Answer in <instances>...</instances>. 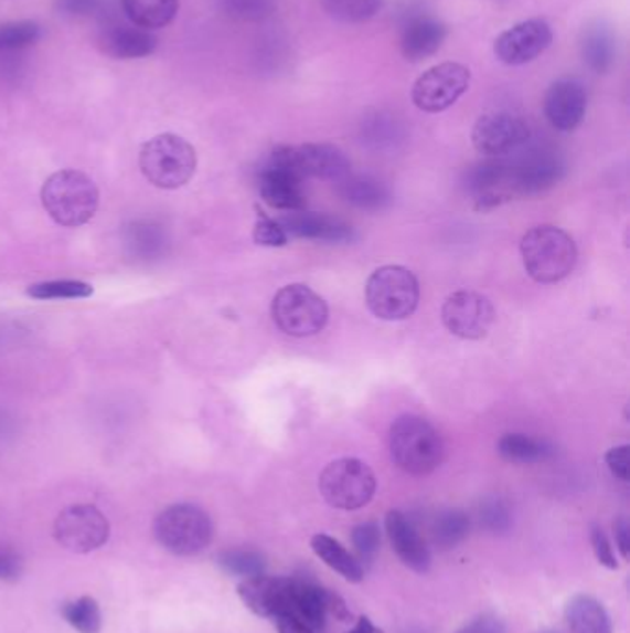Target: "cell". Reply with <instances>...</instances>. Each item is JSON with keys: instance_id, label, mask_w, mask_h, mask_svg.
I'll return each mask as SVG.
<instances>
[{"instance_id": "15", "label": "cell", "mask_w": 630, "mask_h": 633, "mask_svg": "<svg viewBox=\"0 0 630 633\" xmlns=\"http://www.w3.org/2000/svg\"><path fill=\"white\" fill-rule=\"evenodd\" d=\"M563 175L560 156L551 150H533L516 163H509V188L522 194L540 193L553 188Z\"/></svg>"}, {"instance_id": "37", "label": "cell", "mask_w": 630, "mask_h": 633, "mask_svg": "<svg viewBox=\"0 0 630 633\" xmlns=\"http://www.w3.org/2000/svg\"><path fill=\"white\" fill-rule=\"evenodd\" d=\"M222 7L227 15L241 21H261L273 15L278 0H222Z\"/></svg>"}, {"instance_id": "32", "label": "cell", "mask_w": 630, "mask_h": 633, "mask_svg": "<svg viewBox=\"0 0 630 633\" xmlns=\"http://www.w3.org/2000/svg\"><path fill=\"white\" fill-rule=\"evenodd\" d=\"M385 0H322L325 13L346 24L366 23L381 12Z\"/></svg>"}, {"instance_id": "43", "label": "cell", "mask_w": 630, "mask_h": 633, "mask_svg": "<svg viewBox=\"0 0 630 633\" xmlns=\"http://www.w3.org/2000/svg\"><path fill=\"white\" fill-rule=\"evenodd\" d=\"M610 473L621 482H629L630 478V446H613L605 456Z\"/></svg>"}, {"instance_id": "25", "label": "cell", "mask_w": 630, "mask_h": 633, "mask_svg": "<svg viewBox=\"0 0 630 633\" xmlns=\"http://www.w3.org/2000/svg\"><path fill=\"white\" fill-rule=\"evenodd\" d=\"M564 616L572 633H612V621L605 605L588 594L569 599Z\"/></svg>"}, {"instance_id": "6", "label": "cell", "mask_w": 630, "mask_h": 633, "mask_svg": "<svg viewBox=\"0 0 630 633\" xmlns=\"http://www.w3.org/2000/svg\"><path fill=\"white\" fill-rule=\"evenodd\" d=\"M153 536L174 556H196L213 541V520L194 504H174L153 523Z\"/></svg>"}, {"instance_id": "45", "label": "cell", "mask_w": 630, "mask_h": 633, "mask_svg": "<svg viewBox=\"0 0 630 633\" xmlns=\"http://www.w3.org/2000/svg\"><path fill=\"white\" fill-rule=\"evenodd\" d=\"M457 633H506V626L500 616L484 613V615L478 616V619L468 622L466 626L460 627Z\"/></svg>"}, {"instance_id": "19", "label": "cell", "mask_w": 630, "mask_h": 633, "mask_svg": "<svg viewBox=\"0 0 630 633\" xmlns=\"http://www.w3.org/2000/svg\"><path fill=\"white\" fill-rule=\"evenodd\" d=\"M290 158L300 177L337 180L341 182L352 169V163L339 147L330 144H306L290 147Z\"/></svg>"}, {"instance_id": "35", "label": "cell", "mask_w": 630, "mask_h": 633, "mask_svg": "<svg viewBox=\"0 0 630 633\" xmlns=\"http://www.w3.org/2000/svg\"><path fill=\"white\" fill-rule=\"evenodd\" d=\"M40 24L34 21H19L0 27V52L21 51L40 40Z\"/></svg>"}, {"instance_id": "24", "label": "cell", "mask_w": 630, "mask_h": 633, "mask_svg": "<svg viewBox=\"0 0 630 633\" xmlns=\"http://www.w3.org/2000/svg\"><path fill=\"white\" fill-rule=\"evenodd\" d=\"M580 52L586 65L594 73L607 75L616 62V38L612 29L602 21L588 24L580 40Z\"/></svg>"}, {"instance_id": "2", "label": "cell", "mask_w": 630, "mask_h": 633, "mask_svg": "<svg viewBox=\"0 0 630 633\" xmlns=\"http://www.w3.org/2000/svg\"><path fill=\"white\" fill-rule=\"evenodd\" d=\"M522 257L525 271L534 282L557 284L574 273L577 246L563 229L544 224L523 235Z\"/></svg>"}, {"instance_id": "16", "label": "cell", "mask_w": 630, "mask_h": 633, "mask_svg": "<svg viewBox=\"0 0 630 633\" xmlns=\"http://www.w3.org/2000/svg\"><path fill=\"white\" fill-rule=\"evenodd\" d=\"M588 108V93L577 78L553 82L545 93L544 112L553 128L572 131L583 123Z\"/></svg>"}, {"instance_id": "30", "label": "cell", "mask_w": 630, "mask_h": 633, "mask_svg": "<svg viewBox=\"0 0 630 633\" xmlns=\"http://www.w3.org/2000/svg\"><path fill=\"white\" fill-rule=\"evenodd\" d=\"M216 563H218L222 571L232 574V577H241L243 580L259 577V574H265V571H267V558L261 552L252 550V548L222 550L216 556Z\"/></svg>"}, {"instance_id": "47", "label": "cell", "mask_w": 630, "mask_h": 633, "mask_svg": "<svg viewBox=\"0 0 630 633\" xmlns=\"http://www.w3.org/2000/svg\"><path fill=\"white\" fill-rule=\"evenodd\" d=\"M613 536H616V545H618L619 553H621V558L629 559L630 558V526L627 523V519L616 520V525H613Z\"/></svg>"}, {"instance_id": "44", "label": "cell", "mask_w": 630, "mask_h": 633, "mask_svg": "<svg viewBox=\"0 0 630 633\" xmlns=\"http://www.w3.org/2000/svg\"><path fill=\"white\" fill-rule=\"evenodd\" d=\"M23 569V558L15 550H0V582H18Z\"/></svg>"}, {"instance_id": "8", "label": "cell", "mask_w": 630, "mask_h": 633, "mask_svg": "<svg viewBox=\"0 0 630 633\" xmlns=\"http://www.w3.org/2000/svg\"><path fill=\"white\" fill-rule=\"evenodd\" d=\"M270 312L279 330L290 337L317 336L330 319L324 298L303 284H290L279 289Z\"/></svg>"}, {"instance_id": "23", "label": "cell", "mask_w": 630, "mask_h": 633, "mask_svg": "<svg viewBox=\"0 0 630 633\" xmlns=\"http://www.w3.org/2000/svg\"><path fill=\"white\" fill-rule=\"evenodd\" d=\"M446 38H448V27L442 21L429 15H418L409 19V23L404 27L399 43L402 54L409 62H424L433 54H437Z\"/></svg>"}, {"instance_id": "11", "label": "cell", "mask_w": 630, "mask_h": 633, "mask_svg": "<svg viewBox=\"0 0 630 633\" xmlns=\"http://www.w3.org/2000/svg\"><path fill=\"white\" fill-rule=\"evenodd\" d=\"M259 193L276 210H301L306 204L303 178L296 171L290 147L281 145L270 152L259 171Z\"/></svg>"}, {"instance_id": "26", "label": "cell", "mask_w": 630, "mask_h": 633, "mask_svg": "<svg viewBox=\"0 0 630 633\" xmlns=\"http://www.w3.org/2000/svg\"><path fill=\"white\" fill-rule=\"evenodd\" d=\"M126 18L139 29H165L177 19L180 0H120Z\"/></svg>"}, {"instance_id": "5", "label": "cell", "mask_w": 630, "mask_h": 633, "mask_svg": "<svg viewBox=\"0 0 630 633\" xmlns=\"http://www.w3.org/2000/svg\"><path fill=\"white\" fill-rule=\"evenodd\" d=\"M364 297L370 312L381 320H404L420 303V286L415 273L402 265H385L370 274Z\"/></svg>"}, {"instance_id": "42", "label": "cell", "mask_w": 630, "mask_h": 633, "mask_svg": "<svg viewBox=\"0 0 630 633\" xmlns=\"http://www.w3.org/2000/svg\"><path fill=\"white\" fill-rule=\"evenodd\" d=\"M590 541L597 561L602 567L610 569V571H616L619 567L618 558H616V552H613L612 542L608 539L607 534L602 531L601 526H591Z\"/></svg>"}, {"instance_id": "21", "label": "cell", "mask_w": 630, "mask_h": 633, "mask_svg": "<svg viewBox=\"0 0 630 633\" xmlns=\"http://www.w3.org/2000/svg\"><path fill=\"white\" fill-rule=\"evenodd\" d=\"M465 188L478 197V210L500 205L509 197L503 191V188H509V163L490 158L470 167L465 175Z\"/></svg>"}, {"instance_id": "33", "label": "cell", "mask_w": 630, "mask_h": 633, "mask_svg": "<svg viewBox=\"0 0 630 633\" xmlns=\"http://www.w3.org/2000/svg\"><path fill=\"white\" fill-rule=\"evenodd\" d=\"M62 615L76 632L100 633L103 630V611L93 597H82L63 604Z\"/></svg>"}, {"instance_id": "7", "label": "cell", "mask_w": 630, "mask_h": 633, "mask_svg": "<svg viewBox=\"0 0 630 633\" xmlns=\"http://www.w3.org/2000/svg\"><path fill=\"white\" fill-rule=\"evenodd\" d=\"M319 489L333 508L353 511L364 508L374 498L377 479L370 465L357 457H341L325 465Z\"/></svg>"}, {"instance_id": "50", "label": "cell", "mask_w": 630, "mask_h": 633, "mask_svg": "<svg viewBox=\"0 0 630 633\" xmlns=\"http://www.w3.org/2000/svg\"><path fill=\"white\" fill-rule=\"evenodd\" d=\"M542 633H555V632H542Z\"/></svg>"}, {"instance_id": "14", "label": "cell", "mask_w": 630, "mask_h": 633, "mask_svg": "<svg viewBox=\"0 0 630 633\" xmlns=\"http://www.w3.org/2000/svg\"><path fill=\"white\" fill-rule=\"evenodd\" d=\"M553 43V30L544 19H528L505 30L495 40L494 54L501 63L516 67L542 56Z\"/></svg>"}, {"instance_id": "38", "label": "cell", "mask_w": 630, "mask_h": 633, "mask_svg": "<svg viewBox=\"0 0 630 633\" xmlns=\"http://www.w3.org/2000/svg\"><path fill=\"white\" fill-rule=\"evenodd\" d=\"M479 520L492 534H503L512 525L511 508L501 498H489L481 504Z\"/></svg>"}, {"instance_id": "20", "label": "cell", "mask_w": 630, "mask_h": 633, "mask_svg": "<svg viewBox=\"0 0 630 633\" xmlns=\"http://www.w3.org/2000/svg\"><path fill=\"white\" fill-rule=\"evenodd\" d=\"M289 238L300 240L324 241V243H350L355 238L350 224L342 219L331 218L325 213L295 210L278 219Z\"/></svg>"}, {"instance_id": "3", "label": "cell", "mask_w": 630, "mask_h": 633, "mask_svg": "<svg viewBox=\"0 0 630 633\" xmlns=\"http://www.w3.org/2000/svg\"><path fill=\"white\" fill-rule=\"evenodd\" d=\"M392 462L404 473L426 476L442 463V437L431 424L416 415H402L394 421L388 435Z\"/></svg>"}, {"instance_id": "10", "label": "cell", "mask_w": 630, "mask_h": 633, "mask_svg": "<svg viewBox=\"0 0 630 633\" xmlns=\"http://www.w3.org/2000/svg\"><path fill=\"white\" fill-rule=\"evenodd\" d=\"M470 68L457 62L438 63L413 86V103L426 114H440L451 108L470 87Z\"/></svg>"}, {"instance_id": "46", "label": "cell", "mask_w": 630, "mask_h": 633, "mask_svg": "<svg viewBox=\"0 0 630 633\" xmlns=\"http://www.w3.org/2000/svg\"><path fill=\"white\" fill-rule=\"evenodd\" d=\"M325 611H328V615L335 616L339 622H348L352 619L346 602L339 594L331 593L328 589H325Z\"/></svg>"}, {"instance_id": "18", "label": "cell", "mask_w": 630, "mask_h": 633, "mask_svg": "<svg viewBox=\"0 0 630 633\" xmlns=\"http://www.w3.org/2000/svg\"><path fill=\"white\" fill-rule=\"evenodd\" d=\"M385 528L388 541H391L394 552L398 553L402 563L418 574L429 572L431 552H429V547H427V542L424 541V537H421L413 519L407 517L404 511L392 509L386 514Z\"/></svg>"}, {"instance_id": "49", "label": "cell", "mask_w": 630, "mask_h": 633, "mask_svg": "<svg viewBox=\"0 0 630 633\" xmlns=\"http://www.w3.org/2000/svg\"><path fill=\"white\" fill-rule=\"evenodd\" d=\"M346 633H380V630L374 626V622L370 621L369 616H361L357 624Z\"/></svg>"}, {"instance_id": "40", "label": "cell", "mask_w": 630, "mask_h": 633, "mask_svg": "<svg viewBox=\"0 0 630 633\" xmlns=\"http://www.w3.org/2000/svg\"><path fill=\"white\" fill-rule=\"evenodd\" d=\"M254 240H256L257 245L284 246L289 243V235L278 219L268 218L263 211H259L256 229H254Z\"/></svg>"}, {"instance_id": "9", "label": "cell", "mask_w": 630, "mask_h": 633, "mask_svg": "<svg viewBox=\"0 0 630 633\" xmlns=\"http://www.w3.org/2000/svg\"><path fill=\"white\" fill-rule=\"evenodd\" d=\"M109 534L108 517L92 504L68 506L54 520V539L73 553L95 552L108 542Z\"/></svg>"}, {"instance_id": "1", "label": "cell", "mask_w": 630, "mask_h": 633, "mask_svg": "<svg viewBox=\"0 0 630 633\" xmlns=\"http://www.w3.org/2000/svg\"><path fill=\"white\" fill-rule=\"evenodd\" d=\"M98 188L86 172H54L41 189V202L57 224L76 229L92 221L98 208Z\"/></svg>"}, {"instance_id": "17", "label": "cell", "mask_w": 630, "mask_h": 633, "mask_svg": "<svg viewBox=\"0 0 630 633\" xmlns=\"http://www.w3.org/2000/svg\"><path fill=\"white\" fill-rule=\"evenodd\" d=\"M295 589V578L259 577L246 578L239 583L237 593L243 604L263 619H276L289 605Z\"/></svg>"}, {"instance_id": "13", "label": "cell", "mask_w": 630, "mask_h": 633, "mask_svg": "<svg viewBox=\"0 0 630 633\" xmlns=\"http://www.w3.org/2000/svg\"><path fill=\"white\" fill-rule=\"evenodd\" d=\"M528 137L531 130L527 123L509 112L483 115L471 130V144L479 155L487 158L511 155L527 144Z\"/></svg>"}, {"instance_id": "39", "label": "cell", "mask_w": 630, "mask_h": 633, "mask_svg": "<svg viewBox=\"0 0 630 633\" xmlns=\"http://www.w3.org/2000/svg\"><path fill=\"white\" fill-rule=\"evenodd\" d=\"M128 243L136 249V252H141L145 256H152L163 249L165 238H163L160 226H153L152 223H136L134 229H130Z\"/></svg>"}, {"instance_id": "48", "label": "cell", "mask_w": 630, "mask_h": 633, "mask_svg": "<svg viewBox=\"0 0 630 633\" xmlns=\"http://www.w3.org/2000/svg\"><path fill=\"white\" fill-rule=\"evenodd\" d=\"M98 0H60V8L68 13L95 12Z\"/></svg>"}, {"instance_id": "31", "label": "cell", "mask_w": 630, "mask_h": 633, "mask_svg": "<svg viewBox=\"0 0 630 633\" xmlns=\"http://www.w3.org/2000/svg\"><path fill=\"white\" fill-rule=\"evenodd\" d=\"M468 534H470V517L460 509H444L433 520V541L444 550L460 545Z\"/></svg>"}, {"instance_id": "36", "label": "cell", "mask_w": 630, "mask_h": 633, "mask_svg": "<svg viewBox=\"0 0 630 633\" xmlns=\"http://www.w3.org/2000/svg\"><path fill=\"white\" fill-rule=\"evenodd\" d=\"M352 542L355 553H357L355 558L361 561V566H370L377 552H380V525L374 523V520H370V523L355 526L352 531Z\"/></svg>"}, {"instance_id": "4", "label": "cell", "mask_w": 630, "mask_h": 633, "mask_svg": "<svg viewBox=\"0 0 630 633\" xmlns=\"http://www.w3.org/2000/svg\"><path fill=\"white\" fill-rule=\"evenodd\" d=\"M196 150L177 134H161L142 145L139 167L148 182L160 189H180L196 171Z\"/></svg>"}, {"instance_id": "22", "label": "cell", "mask_w": 630, "mask_h": 633, "mask_svg": "<svg viewBox=\"0 0 630 633\" xmlns=\"http://www.w3.org/2000/svg\"><path fill=\"white\" fill-rule=\"evenodd\" d=\"M98 45L106 56L115 60H136L153 54L158 49V38L136 24L134 27L111 24L103 30Z\"/></svg>"}, {"instance_id": "29", "label": "cell", "mask_w": 630, "mask_h": 633, "mask_svg": "<svg viewBox=\"0 0 630 633\" xmlns=\"http://www.w3.org/2000/svg\"><path fill=\"white\" fill-rule=\"evenodd\" d=\"M498 452L506 462L528 465L547 462L553 456V446L545 441L534 440L525 434H506L498 443Z\"/></svg>"}, {"instance_id": "27", "label": "cell", "mask_w": 630, "mask_h": 633, "mask_svg": "<svg viewBox=\"0 0 630 633\" xmlns=\"http://www.w3.org/2000/svg\"><path fill=\"white\" fill-rule=\"evenodd\" d=\"M312 552L317 553L325 566L339 572L348 582L357 583L364 578V567L352 552H348L341 542L325 534H317L311 539Z\"/></svg>"}, {"instance_id": "34", "label": "cell", "mask_w": 630, "mask_h": 633, "mask_svg": "<svg viewBox=\"0 0 630 633\" xmlns=\"http://www.w3.org/2000/svg\"><path fill=\"white\" fill-rule=\"evenodd\" d=\"M26 293L29 297L38 300H62V298L92 297L93 287L81 279H52L30 286Z\"/></svg>"}, {"instance_id": "28", "label": "cell", "mask_w": 630, "mask_h": 633, "mask_svg": "<svg viewBox=\"0 0 630 633\" xmlns=\"http://www.w3.org/2000/svg\"><path fill=\"white\" fill-rule=\"evenodd\" d=\"M339 193L342 199L355 205L359 210H383L391 202V193L385 183L372 177H352L348 175L339 182Z\"/></svg>"}, {"instance_id": "12", "label": "cell", "mask_w": 630, "mask_h": 633, "mask_svg": "<svg viewBox=\"0 0 630 633\" xmlns=\"http://www.w3.org/2000/svg\"><path fill=\"white\" fill-rule=\"evenodd\" d=\"M494 306L476 292H455L442 306V323L453 336L468 341L483 339L494 325Z\"/></svg>"}, {"instance_id": "41", "label": "cell", "mask_w": 630, "mask_h": 633, "mask_svg": "<svg viewBox=\"0 0 630 633\" xmlns=\"http://www.w3.org/2000/svg\"><path fill=\"white\" fill-rule=\"evenodd\" d=\"M363 136L375 147H385L398 136V126L385 115H375L374 119L364 125Z\"/></svg>"}]
</instances>
